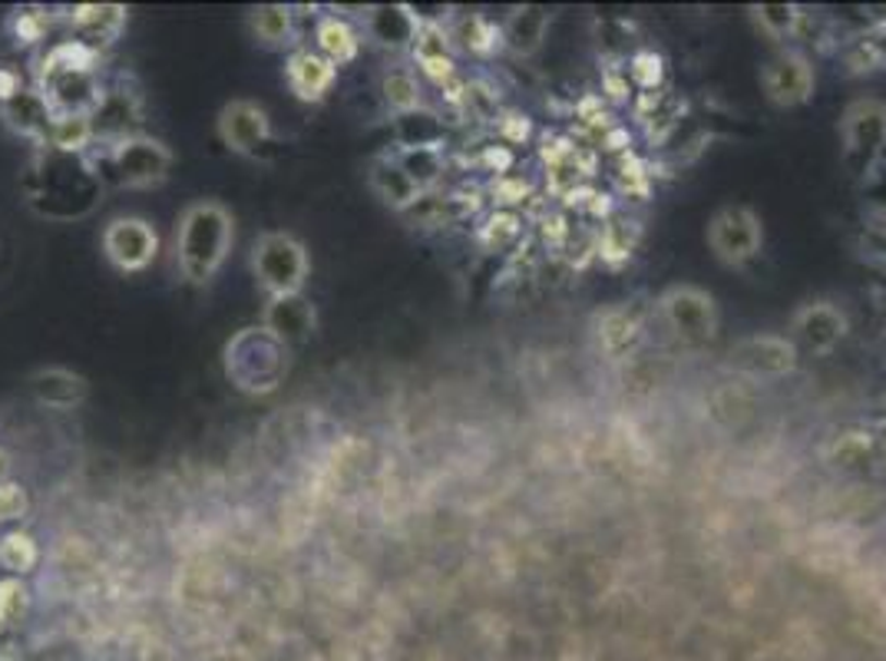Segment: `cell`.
Segmentation results:
<instances>
[{
  "label": "cell",
  "instance_id": "obj_18",
  "mask_svg": "<svg viewBox=\"0 0 886 661\" xmlns=\"http://www.w3.org/2000/svg\"><path fill=\"white\" fill-rule=\"evenodd\" d=\"M0 120H4V127L11 133H17L27 143H34L37 149H47L50 146L53 109H50V103L44 99V93L37 86H27L11 103L0 106Z\"/></svg>",
  "mask_w": 886,
  "mask_h": 661
},
{
  "label": "cell",
  "instance_id": "obj_43",
  "mask_svg": "<svg viewBox=\"0 0 886 661\" xmlns=\"http://www.w3.org/2000/svg\"><path fill=\"white\" fill-rule=\"evenodd\" d=\"M27 86H24V76H21V70L17 67H0V106L4 103H11L17 93H24Z\"/></svg>",
  "mask_w": 886,
  "mask_h": 661
},
{
  "label": "cell",
  "instance_id": "obj_10",
  "mask_svg": "<svg viewBox=\"0 0 886 661\" xmlns=\"http://www.w3.org/2000/svg\"><path fill=\"white\" fill-rule=\"evenodd\" d=\"M103 259L123 275H140L159 259V232L143 215H117L99 236Z\"/></svg>",
  "mask_w": 886,
  "mask_h": 661
},
{
  "label": "cell",
  "instance_id": "obj_38",
  "mask_svg": "<svg viewBox=\"0 0 886 661\" xmlns=\"http://www.w3.org/2000/svg\"><path fill=\"white\" fill-rule=\"evenodd\" d=\"M31 605V589L24 579L17 576H8V579H0V625H11L17 622Z\"/></svg>",
  "mask_w": 886,
  "mask_h": 661
},
{
  "label": "cell",
  "instance_id": "obj_27",
  "mask_svg": "<svg viewBox=\"0 0 886 661\" xmlns=\"http://www.w3.org/2000/svg\"><path fill=\"white\" fill-rule=\"evenodd\" d=\"M252 37L265 50H298V27H295V11L285 4H265L249 14Z\"/></svg>",
  "mask_w": 886,
  "mask_h": 661
},
{
  "label": "cell",
  "instance_id": "obj_15",
  "mask_svg": "<svg viewBox=\"0 0 886 661\" xmlns=\"http://www.w3.org/2000/svg\"><path fill=\"white\" fill-rule=\"evenodd\" d=\"M285 83L301 103H324L338 83V67L311 47H298L285 57Z\"/></svg>",
  "mask_w": 886,
  "mask_h": 661
},
{
  "label": "cell",
  "instance_id": "obj_5",
  "mask_svg": "<svg viewBox=\"0 0 886 661\" xmlns=\"http://www.w3.org/2000/svg\"><path fill=\"white\" fill-rule=\"evenodd\" d=\"M288 345L265 324L242 327L226 345V377L242 394H272L288 374Z\"/></svg>",
  "mask_w": 886,
  "mask_h": 661
},
{
  "label": "cell",
  "instance_id": "obj_1",
  "mask_svg": "<svg viewBox=\"0 0 886 661\" xmlns=\"http://www.w3.org/2000/svg\"><path fill=\"white\" fill-rule=\"evenodd\" d=\"M103 53L83 40H60L37 60V89L50 103L53 117H96L106 99L99 80Z\"/></svg>",
  "mask_w": 886,
  "mask_h": 661
},
{
  "label": "cell",
  "instance_id": "obj_31",
  "mask_svg": "<svg viewBox=\"0 0 886 661\" xmlns=\"http://www.w3.org/2000/svg\"><path fill=\"white\" fill-rule=\"evenodd\" d=\"M381 96L394 117L423 109V83L414 70H404V67H394L381 76Z\"/></svg>",
  "mask_w": 886,
  "mask_h": 661
},
{
  "label": "cell",
  "instance_id": "obj_34",
  "mask_svg": "<svg viewBox=\"0 0 886 661\" xmlns=\"http://www.w3.org/2000/svg\"><path fill=\"white\" fill-rule=\"evenodd\" d=\"M394 159L400 163L407 179L420 189V195L440 185L443 172H447V156H443V149H397Z\"/></svg>",
  "mask_w": 886,
  "mask_h": 661
},
{
  "label": "cell",
  "instance_id": "obj_42",
  "mask_svg": "<svg viewBox=\"0 0 886 661\" xmlns=\"http://www.w3.org/2000/svg\"><path fill=\"white\" fill-rule=\"evenodd\" d=\"M487 172H493V179L500 176H510L513 166H516V153L506 146V143H493V146H483L480 149V159H477Z\"/></svg>",
  "mask_w": 886,
  "mask_h": 661
},
{
  "label": "cell",
  "instance_id": "obj_33",
  "mask_svg": "<svg viewBox=\"0 0 886 661\" xmlns=\"http://www.w3.org/2000/svg\"><path fill=\"white\" fill-rule=\"evenodd\" d=\"M93 146H96L93 117H53L47 149L63 153V156H89Z\"/></svg>",
  "mask_w": 886,
  "mask_h": 661
},
{
  "label": "cell",
  "instance_id": "obj_3",
  "mask_svg": "<svg viewBox=\"0 0 886 661\" xmlns=\"http://www.w3.org/2000/svg\"><path fill=\"white\" fill-rule=\"evenodd\" d=\"M236 245V218L232 212L215 202L199 199L185 205L176 226V265L189 285H208L222 265L229 262Z\"/></svg>",
  "mask_w": 886,
  "mask_h": 661
},
{
  "label": "cell",
  "instance_id": "obj_44",
  "mask_svg": "<svg viewBox=\"0 0 886 661\" xmlns=\"http://www.w3.org/2000/svg\"><path fill=\"white\" fill-rule=\"evenodd\" d=\"M4 470H8V454L0 450V473H4Z\"/></svg>",
  "mask_w": 886,
  "mask_h": 661
},
{
  "label": "cell",
  "instance_id": "obj_7",
  "mask_svg": "<svg viewBox=\"0 0 886 661\" xmlns=\"http://www.w3.org/2000/svg\"><path fill=\"white\" fill-rule=\"evenodd\" d=\"M252 272L268 298L301 295L311 275V259H308V249L295 236L265 232L252 245Z\"/></svg>",
  "mask_w": 886,
  "mask_h": 661
},
{
  "label": "cell",
  "instance_id": "obj_29",
  "mask_svg": "<svg viewBox=\"0 0 886 661\" xmlns=\"http://www.w3.org/2000/svg\"><path fill=\"white\" fill-rule=\"evenodd\" d=\"M519 236H523V215L513 208H493L490 215L480 218V229H477V242L490 255L510 252L519 242Z\"/></svg>",
  "mask_w": 886,
  "mask_h": 661
},
{
  "label": "cell",
  "instance_id": "obj_2",
  "mask_svg": "<svg viewBox=\"0 0 886 661\" xmlns=\"http://www.w3.org/2000/svg\"><path fill=\"white\" fill-rule=\"evenodd\" d=\"M24 192L37 215L67 223V218H83L93 212L103 192V182L96 179L86 156H63L53 149H40V156L31 163Z\"/></svg>",
  "mask_w": 886,
  "mask_h": 661
},
{
  "label": "cell",
  "instance_id": "obj_39",
  "mask_svg": "<svg viewBox=\"0 0 886 661\" xmlns=\"http://www.w3.org/2000/svg\"><path fill=\"white\" fill-rule=\"evenodd\" d=\"M493 127H496L500 143H506L510 149H513V146H526V143L536 136L532 117L519 113V109H506V113H500V117L493 120Z\"/></svg>",
  "mask_w": 886,
  "mask_h": 661
},
{
  "label": "cell",
  "instance_id": "obj_19",
  "mask_svg": "<svg viewBox=\"0 0 886 661\" xmlns=\"http://www.w3.org/2000/svg\"><path fill=\"white\" fill-rule=\"evenodd\" d=\"M645 335V314L635 301H619L596 314V341L606 354L622 358Z\"/></svg>",
  "mask_w": 886,
  "mask_h": 661
},
{
  "label": "cell",
  "instance_id": "obj_40",
  "mask_svg": "<svg viewBox=\"0 0 886 661\" xmlns=\"http://www.w3.org/2000/svg\"><path fill=\"white\" fill-rule=\"evenodd\" d=\"M602 99L612 103V106H625V103L635 99V89H632L625 60H612V63L602 67Z\"/></svg>",
  "mask_w": 886,
  "mask_h": 661
},
{
  "label": "cell",
  "instance_id": "obj_30",
  "mask_svg": "<svg viewBox=\"0 0 886 661\" xmlns=\"http://www.w3.org/2000/svg\"><path fill=\"white\" fill-rule=\"evenodd\" d=\"M40 563V542L27 529H11L0 536V569L8 576H31Z\"/></svg>",
  "mask_w": 886,
  "mask_h": 661
},
{
  "label": "cell",
  "instance_id": "obj_22",
  "mask_svg": "<svg viewBox=\"0 0 886 661\" xmlns=\"http://www.w3.org/2000/svg\"><path fill=\"white\" fill-rule=\"evenodd\" d=\"M549 24H552V14L546 8H536V4L513 8L506 14V21H503V44H506V50L513 57H519V60L536 57L546 47Z\"/></svg>",
  "mask_w": 886,
  "mask_h": 661
},
{
  "label": "cell",
  "instance_id": "obj_24",
  "mask_svg": "<svg viewBox=\"0 0 886 661\" xmlns=\"http://www.w3.org/2000/svg\"><path fill=\"white\" fill-rule=\"evenodd\" d=\"M451 40H454V50H464L470 57H480V60H493L506 50L503 44V24H496L493 17L487 14H457L454 24H451Z\"/></svg>",
  "mask_w": 886,
  "mask_h": 661
},
{
  "label": "cell",
  "instance_id": "obj_25",
  "mask_svg": "<svg viewBox=\"0 0 886 661\" xmlns=\"http://www.w3.org/2000/svg\"><path fill=\"white\" fill-rule=\"evenodd\" d=\"M642 239V223L625 212H615L609 223H599V236H596V259L609 268L625 265Z\"/></svg>",
  "mask_w": 886,
  "mask_h": 661
},
{
  "label": "cell",
  "instance_id": "obj_17",
  "mask_svg": "<svg viewBox=\"0 0 886 661\" xmlns=\"http://www.w3.org/2000/svg\"><path fill=\"white\" fill-rule=\"evenodd\" d=\"M420 31V14L410 4H378L364 11L361 34L381 50H410Z\"/></svg>",
  "mask_w": 886,
  "mask_h": 661
},
{
  "label": "cell",
  "instance_id": "obj_16",
  "mask_svg": "<svg viewBox=\"0 0 886 661\" xmlns=\"http://www.w3.org/2000/svg\"><path fill=\"white\" fill-rule=\"evenodd\" d=\"M130 11L123 4H76L67 11L63 24L70 27L73 40H83L86 47L99 50L117 44L127 31Z\"/></svg>",
  "mask_w": 886,
  "mask_h": 661
},
{
  "label": "cell",
  "instance_id": "obj_8",
  "mask_svg": "<svg viewBox=\"0 0 886 661\" xmlns=\"http://www.w3.org/2000/svg\"><path fill=\"white\" fill-rule=\"evenodd\" d=\"M708 249L728 268L751 265L764 249V223L744 202H728L708 218Z\"/></svg>",
  "mask_w": 886,
  "mask_h": 661
},
{
  "label": "cell",
  "instance_id": "obj_21",
  "mask_svg": "<svg viewBox=\"0 0 886 661\" xmlns=\"http://www.w3.org/2000/svg\"><path fill=\"white\" fill-rule=\"evenodd\" d=\"M31 397L47 410H73L86 400L89 384L83 374H73L67 368H40L27 381Z\"/></svg>",
  "mask_w": 886,
  "mask_h": 661
},
{
  "label": "cell",
  "instance_id": "obj_37",
  "mask_svg": "<svg viewBox=\"0 0 886 661\" xmlns=\"http://www.w3.org/2000/svg\"><path fill=\"white\" fill-rule=\"evenodd\" d=\"M490 195H493V205L496 208H513V212H519L529 199H536L532 195V182L523 179V176H513V172L493 179L490 182Z\"/></svg>",
  "mask_w": 886,
  "mask_h": 661
},
{
  "label": "cell",
  "instance_id": "obj_23",
  "mask_svg": "<svg viewBox=\"0 0 886 661\" xmlns=\"http://www.w3.org/2000/svg\"><path fill=\"white\" fill-rule=\"evenodd\" d=\"M361 44H364V34L342 14H321L314 21V50L338 70L358 60Z\"/></svg>",
  "mask_w": 886,
  "mask_h": 661
},
{
  "label": "cell",
  "instance_id": "obj_20",
  "mask_svg": "<svg viewBox=\"0 0 886 661\" xmlns=\"http://www.w3.org/2000/svg\"><path fill=\"white\" fill-rule=\"evenodd\" d=\"M262 324L272 330L278 341H285L291 348V345L311 338L318 314H314V304L304 295H285V298H268Z\"/></svg>",
  "mask_w": 886,
  "mask_h": 661
},
{
  "label": "cell",
  "instance_id": "obj_11",
  "mask_svg": "<svg viewBox=\"0 0 886 661\" xmlns=\"http://www.w3.org/2000/svg\"><path fill=\"white\" fill-rule=\"evenodd\" d=\"M814 89H817L814 60L798 47L774 50L761 63V93L774 106H781V109L804 106V103L814 99Z\"/></svg>",
  "mask_w": 886,
  "mask_h": 661
},
{
  "label": "cell",
  "instance_id": "obj_9",
  "mask_svg": "<svg viewBox=\"0 0 886 661\" xmlns=\"http://www.w3.org/2000/svg\"><path fill=\"white\" fill-rule=\"evenodd\" d=\"M655 308H658V317L664 321V327H669L682 345L698 348V345H711L718 338V327H721L718 301L695 285L664 288Z\"/></svg>",
  "mask_w": 886,
  "mask_h": 661
},
{
  "label": "cell",
  "instance_id": "obj_4",
  "mask_svg": "<svg viewBox=\"0 0 886 661\" xmlns=\"http://www.w3.org/2000/svg\"><path fill=\"white\" fill-rule=\"evenodd\" d=\"M86 163L96 179L113 189H153L169 179L172 149L153 136L130 133L120 140H103L89 149Z\"/></svg>",
  "mask_w": 886,
  "mask_h": 661
},
{
  "label": "cell",
  "instance_id": "obj_6",
  "mask_svg": "<svg viewBox=\"0 0 886 661\" xmlns=\"http://www.w3.org/2000/svg\"><path fill=\"white\" fill-rule=\"evenodd\" d=\"M886 156V99L857 96L840 117V163L853 179H870Z\"/></svg>",
  "mask_w": 886,
  "mask_h": 661
},
{
  "label": "cell",
  "instance_id": "obj_35",
  "mask_svg": "<svg viewBox=\"0 0 886 661\" xmlns=\"http://www.w3.org/2000/svg\"><path fill=\"white\" fill-rule=\"evenodd\" d=\"M625 70H628V80H632V89L635 93H651V89H664V57L651 47H638L625 57Z\"/></svg>",
  "mask_w": 886,
  "mask_h": 661
},
{
  "label": "cell",
  "instance_id": "obj_41",
  "mask_svg": "<svg viewBox=\"0 0 886 661\" xmlns=\"http://www.w3.org/2000/svg\"><path fill=\"white\" fill-rule=\"evenodd\" d=\"M31 513V493L17 480H0V526L17 522Z\"/></svg>",
  "mask_w": 886,
  "mask_h": 661
},
{
  "label": "cell",
  "instance_id": "obj_28",
  "mask_svg": "<svg viewBox=\"0 0 886 661\" xmlns=\"http://www.w3.org/2000/svg\"><path fill=\"white\" fill-rule=\"evenodd\" d=\"M394 140L400 149H443L447 146V127L433 109H414V113L394 117Z\"/></svg>",
  "mask_w": 886,
  "mask_h": 661
},
{
  "label": "cell",
  "instance_id": "obj_36",
  "mask_svg": "<svg viewBox=\"0 0 886 661\" xmlns=\"http://www.w3.org/2000/svg\"><path fill=\"white\" fill-rule=\"evenodd\" d=\"M57 24L53 11H44V8H24V11H14L11 21H8V31L14 37L17 47H40L50 34V27Z\"/></svg>",
  "mask_w": 886,
  "mask_h": 661
},
{
  "label": "cell",
  "instance_id": "obj_13",
  "mask_svg": "<svg viewBox=\"0 0 886 661\" xmlns=\"http://www.w3.org/2000/svg\"><path fill=\"white\" fill-rule=\"evenodd\" d=\"M798 345L791 338H781V335H751V338H741L731 354H728V364L747 377H788L794 374L798 368Z\"/></svg>",
  "mask_w": 886,
  "mask_h": 661
},
{
  "label": "cell",
  "instance_id": "obj_26",
  "mask_svg": "<svg viewBox=\"0 0 886 661\" xmlns=\"http://www.w3.org/2000/svg\"><path fill=\"white\" fill-rule=\"evenodd\" d=\"M368 182L374 189V195L391 205L394 212H410L420 202V189L407 179V172L400 169V163L394 156H378L368 169Z\"/></svg>",
  "mask_w": 886,
  "mask_h": 661
},
{
  "label": "cell",
  "instance_id": "obj_14",
  "mask_svg": "<svg viewBox=\"0 0 886 661\" xmlns=\"http://www.w3.org/2000/svg\"><path fill=\"white\" fill-rule=\"evenodd\" d=\"M850 330L847 311L834 301H811L794 314V345L807 348L811 354H830Z\"/></svg>",
  "mask_w": 886,
  "mask_h": 661
},
{
  "label": "cell",
  "instance_id": "obj_12",
  "mask_svg": "<svg viewBox=\"0 0 886 661\" xmlns=\"http://www.w3.org/2000/svg\"><path fill=\"white\" fill-rule=\"evenodd\" d=\"M218 140L229 153L262 159L272 146V117L255 99H229L218 113Z\"/></svg>",
  "mask_w": 886,
  "mask_h": 661
},
{
  "label": "cell",
  "instance_id": "obj_32",
  "mask_svg": "<svg viewBox=\"0 0 886 661\" xmlns=\"http://www.w3.org/2000/svg\"><path fill=\"white\" fill-rule=\"evenodd\" d=\"M751 17L754 24L761 27V34L774 44H788L801 34L804 27V8L798 4H761V8H751Z\"/></svg>",
  "mask_w": 886,
  "mask_h": 661
}]
</instances>
